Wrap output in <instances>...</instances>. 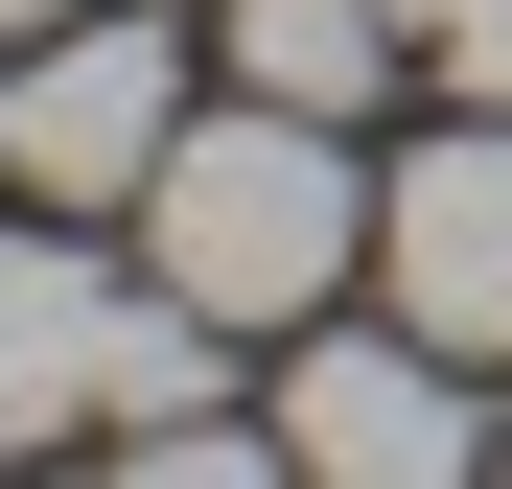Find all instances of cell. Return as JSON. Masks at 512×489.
I'll return each instance as SVG.
<instances>
[{
  "instance_id": "1",
  "label": "cell",
  "mask_w": 512,
  "mask_h": 489,
  "mask_svg": "<svg viewBox=\"0 0 512 489\" xmlns=\"http://www.w3.org/2000/svg\"><path fill=\"white\" fill-rule=\"evenodd\" d=\"M140 257H163V303H210V326H303L326 280L373 257V163H350V117H303V94L187 117V140H163V187H140Z\"/></svg>"
},
{
  "instance_id": "5",
  "label": "cell",
  "mask_w": 512,
  "mask_h": 489,
  "mask_svg": "<svg viewBox=\"0 0 512 489\" xmlns=\"http://www.w3.org/2000/svg\"><path fill=\"white\" fill-rule=\"evenodd\" d=\"M373 280H396V326H443L466 373L512 350V117H489V94L373 187Z\"/></svg>"
},
{
  "instance_id": "6",
  "label": "cell",
  "mask_w": 512,
  "mask_h": 489,
  "mask_svg": "<svg viewBox=\"0 0 512 489\" xmlns=\"http://www.w3.org/2000/svg\"><path fill=\"white\" fill-rule=\"evenodd\" d=\"M396 47H419L396 0H233V94H303V117H373Z\"/></svg>"
},
{
  "instance_id": "8",
  "label": "cell",
  "mask_w": 512,
  "mask_h": 489,
  "mask_svg": "<svg viewBox=\"0 0 512 489\" xmlns=\"http://www.w3.org/2000/svg\"><path fill=\"white\" fill-rule=\"evenodd\" d=\"M24 24H70V0H0V47H24Z\"/></svg>"
},
{
  "instance_id": "4",
  "label": "cell",
  "mask_w": 512,
  "mask_h": 489,
  "mask_svg": "<svg viewBox=\"0 0 512 489\" xmlns=\"http://www.w3.org/2000/svg\"><path fill=\"white\" fill-rule=\"evenodd\" d=\"M512 420L466 396V350L443 326H303L280 350V466H326V489H443V466H489Z\"/></svg>"
},
{
  "instance_id": "3",
  "label": "cell",
  "mask_w": 512,
  "mask_h": 489,
  "mask_svg": "<svg viewBox=\"0 0 512 489\" xmlns=\"http://www.w3.org/2000/svg\"><path fill=\"white\" fill-rule=\"evenodd\" d=\"M163 140H187V47H163V24H117V0L24 24V70H0V187H47V210H140Z\"/></svg>"
},
{
  "instance_id": "9",
  "label": "cell",
  "mask_w": 512,
  "mask_h": 489,
  "mask_svg": "<svg viewBox=\"0 0 512 489\" xmlns=\"http://www.w3.org/2000/svg\"><path fill=\"white\" fill-rule=\"evenodd\" d=\"M396 24H443V0H396Z\"/></svg>"
},
{
  "instance_id": "7",
  "label": "cell",
  "mask_w": 512,
  "mask_h": 489,
  "mask_svg": "<svg viewBox=\"0 0 512 489\" xmlns=\"http://www.w3.org/2000/svg\"><path fill=\"white\" fill-rule=\"evenodd\" d=\"M419 47H443V94H489V117H512V0H443Z\"/></svg>"
},
{
  "instance_id": "2",
  "label": "cell",
  "mask_w": 512,
  "mask_h": 489,
  "mask_svg": "<svg viewBox=\"0 0 512 489\" xmlns=\"http://www.w3.org/2000/svg\"><path fill=\"white\" fill-rule=\"evenodd\" d=\"M210 350H233L210 303H163V280L117 303L70 233H0V466L24 443H117V420H187Z\"/></svg>"
}]
</instances>
